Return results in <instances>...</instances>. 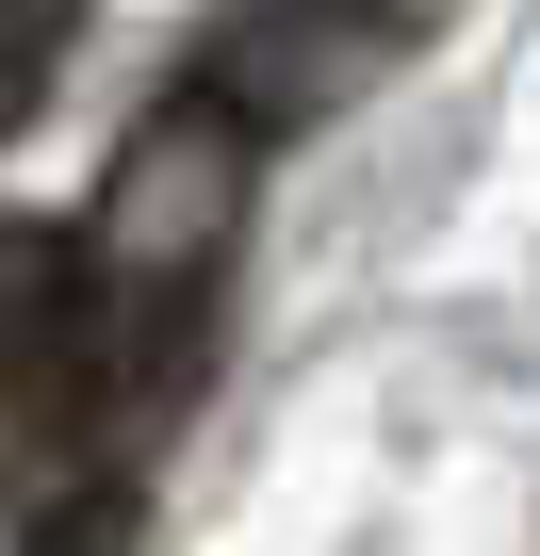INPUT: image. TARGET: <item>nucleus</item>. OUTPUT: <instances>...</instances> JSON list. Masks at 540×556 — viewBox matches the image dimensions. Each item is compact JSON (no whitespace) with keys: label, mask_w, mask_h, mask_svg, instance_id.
I'll return each instance as SVG.
<instances>
[{"label":"nucleus","mask_w":540,"mask_h":556,"mask_svg":"<svg viewBox=\"0 0 540 556\" xmlns=\"http://www.w3.org/2000/svg\"><path fill=\"white\" fill-rule=\"evenodd\" d=\"M246 197H262V131L213 99V83H164L131 131H115V164H99V197H83V312H131V328H213V278H229V245H246Z\"/></svg>","instance_id":"nucleus-1"},{"label":"nucleus","mask_w":540,"mask_h":556,"mask_svg":"<svg viewBox=\"0 0 540 556\" xmlns=\"http://www.w3.org/2000/svg\"><path fill=\"white\" fill-rule=\"evenodd\" d=\"M442 34H459V0H262V17H246V34L197 66V83H213V99H229L262 148H279L296 115L377 99V83H393L410 50H442Z\"/></svg>","instance_id":"nucleus-2"},{"label":"nucleus","mask_w":540,"mask_h":556,"mask_svg":"<svg viewBox=\"0 0 540 556\" xmlns=\"http://www.w3.org/2000/svg\"><path fill=\"white\" fill-rule=\"evenodd\" d=\"M66 312H83V245L34 229V213H0V377H17L34 344H66Z\"/></svg>","instance_id":"nucleus-3"},{"label":"nucleus","mask_w":540,"mask_h":556,"mask_svg":"<svg viewBox=\"0 0 540 556\" xmlns=\"http://www.w3.org/2000/svg\"><path fill=\"white\" fill-rule=\"evenodd\" d=\"M83 17H99V0H0V148H17V131L50 115V83H66Z\"/></svg>","instance_id":"nucleus-4"},{"label":"nucleus","mask_w":540,"mask_h":556,"mask_svg":"<svg viewBox=\"0 0 540 556\" xmlns=\"http://www.w3.org/2000/svg\"><path fill=\"white\" fill-rule=\"evenodd\" d=\"M131 540V475H99V491H66V523L34 540V556H115Z\"/></svg>","instance_id":"nucleus-5"}]
</instances>
